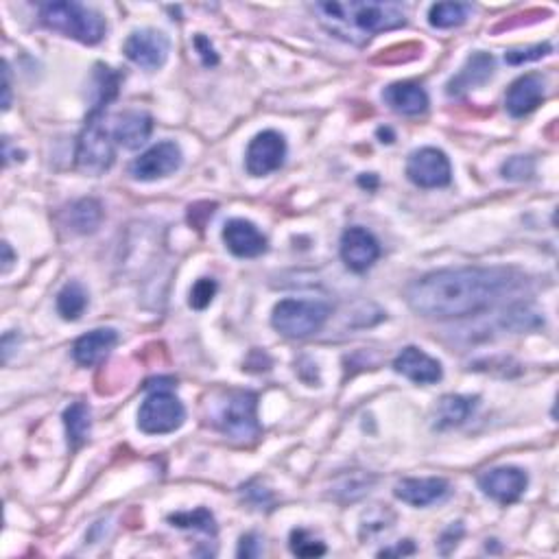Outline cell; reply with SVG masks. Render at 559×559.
Wrapping results in <instances>:
<instances>
[{
	"label": "cell",
	"instance_id": "1",
	"mask_svg": "<svg viewBox=\"0 0 559 559\" xmlns=\"http://www.w3.org/2000/svg\"><path fill=\"white\" fill-rule=\"evenodd\" d=\"M518 284V273L505 267L442 269L411 282L407 302L422 317L463 319L490 311Z\"/></svg>",
	"mask_w": 559,
	"mask_h": 559
},
{
	"label": "cell",
	"instance_id": "2",
	"mask_svg": "<svg viewBox=\"0 0 559 559\" xmlns=\"http://www.w3.org/2000/svg\"><path fill=\"white\" fill-rule=\"evenodd\" d=\"M315 11L330 33L354 44L407 25V14L398 3H317Z\"/></svg>",
	"mask_w": 559,
	"mask_h": 559
},
{
	"label": "cell",
	"instance_id": "3",
	"mask_svg": "<svg viewBox=\"0 0 559 559\" xmlns=\"http://www.w3.org/2000/svg\"><path fill=\"white\" fill-rule=\"evenodd\" d=\"M42 25L81 44H99L105 38V18L81 3H46L40 7Z\"/></svg>",
	"mask_w": 559,
	"mask_h": 559
},
{
	"label": "cell",
	"instance_id": "4",
	"mask_svg": "<svg viewBox=\"0 0 559 559\" xmlns=\"http://www.w3.org/2000/svg\"><path fill=\"white\" fill-rule=\"evenodd\" d=\"M105 107L107 103H97L92 107V112L86 118V125H83L79 134L77 153H75L77 169L81 173L94 175V177L110 171L116 158L114 136L107 132L105 118H103Z\"/></svg>",
	"mask_w": 559,
	"mask_h": 559
},
{
	"label": "cell",
	"instance_id": "5",
	"mask_svg": "<svg viewBox=\"0 0 559 559\" xmlns=\"http://www.w3.org/2000/svg\"><path fill=\"white\" fill-rule=\"evenodd\" d=\"M330 317V306L315 300H282L276 304L271 315V324L280 335L289 339H306L326 326Z\"/></svg>",
	"mask_w": 559,
	"mask_h": 559
},
{
	"label": "cell",
	"instance_id": "6",
	"mask_svg": "<svg viewBox=\"0 0 559 559\" xmlns=\"http://www.w3.org/2000/svg\"><path fill=\"white\" fill-rule=\"evenodd\" d=\"M258 398L252 391H230L217 413V426L234 442H252L260 435Z\"/></svg>",
	"mask_w": 559,
	"mask_h": 559
},
{
	"label": "cell",
	"instance_id": "7",
	"mask_svg": "<svg viewBox=\"0 0 559 559\" xmlns=\"http://www.w3.org/2000/svg\"><path fill=\"white\" fill-rule=\"evenodd\" d=\"M149 389V387H147ZM171 387L153 391L147 400L142 402L138 411V428L147 435H166L180 428L186 420V409L184 404L177 400L171 391Z\"/></svg>",
	"mask_w": 559,
	"mask_h": 559
},
{
	"label": "cell",
	"instance_id": "8",
	"mask_svg": "<svg viewBox=\"0 0 559 559\" xmlns=\"http://www.w3.org/2000/svg\"><path fill=\"white\" fill-rule=\"evenodd\" d=\"M182 162L184 156L180 145L173 140H162L129 164V175L138 182H153V180H160V177H169L175 171H180Z\"/></svg>",
	"mask_w": 559,
	"mask_h": 559
},
{
	"label": "cell",
	"instance_id": "9",
	"mask_svg": "<svg viewBox=\"0 0 559 559\" xmlns=\"http://www.w3.org/2000/svg\"><path fill=\"white\" fill-rule=\"evenodd\" d=\"M409 180L420 188H444L453 180V166L444 151L424 147L411 153L407 162Z\"/></svg>",
	"mask_w": 559,
	"mask_h": 559
},
{
	"label": "cell",
	"instance_id": "10",
	"mask_svg": "<svg viewBox=\"0 0 559 559\" xmlns=\"http://www.w3.org/2000/svg\"><path fill=\"white\" fill-rule=\"evenodd\" d=\"M287 158V140L278 132H260L249 142L245 166L247 173L254 177H265L273 171H278Z\"/></svg>",
	"mask_w": 559,
	"mask_h": 559
},
{
	"label": "cell",
	"instance_id": "11",
	"mask_svg": "<svg viewBox=\"0 0 559 559\" xmlns=\"http://www.w3.org/2000/svg\"><path fill=\"white\" fill-rule=\"evenodd\" d=\"M123 51L129 62L145 70H158L166 64L171 51V42L162 31L142 29L129 35Z\"/></svg>",
	"mask_w": 559,
	"mask_h": 559
},
{
	"label": "cell",
	"instance_id": "12",
	"mask_svg": "<svg viewBox=\"0 0 559 559\" xmlns=\"http://www.w3.org/2000/svg\"><path fill=\"white\" fill-rule=\"evenodd\" d=\"M527 485H529L527 472L511 466L487 470L479 477L481 492L501 505L516 503L518 498L525 494Z\"/></svg>",
	"mask_w": 559,
	"mask_h": 559
},
{
	"label": "cell",
	"instance_id": "13",
	"mask_svg": "<svg viewBox=\"0 0 559 559\" xmlns=\"http://www.w3.org/2000/svg\"><path fill=\"white\" fill-rule=\"evenodd\" d=\"M341 258L348 269L363 273L380 258V245L372 232L354 225L341 236Z\"/></svg>",
	"mask_w": 559,
	"mask_h": 559
},
{
	"label": "cell",
	"instance_id": "14",
	"mask_svg": "<svg viewBox=\"0 0 559 559\" xmlns=\"http://www.w3.org/2000/svg\"><path fill=\"white\" fill-rule=\"evenodd\" d=\"M223 243L236 258H258L267 252L265 234L245 219H232L225 223Z\"/></svg>",
	"mask_w": 559,
	"mask_h": 559
},
{
	"label": "cell",
	"instance_id": "15",
	"mask_svg": "<svg viewBox=\"0 0 559 559\" xmlns=\"http://www.w3.org/2000/svg\"><path fill=\"white\" fill-rule=\"evenodd\" d=\"M394 370L418 385H433L444 376L442 363L433 359V356H428L424 350L413 346L404 348L398 354V359L394 361Z\"/></svg>",
	"mask_w": 559,
	"mask_h": 559
},
{
	"label": "cell",
	"instance_id": "16",
	"mask_svg": "<svg viewBox=\"0 0 559 559\" xmlns=\"http://www.w3.org/2000/svg\"><path fill=\"white\" fill-rule=\"evenodd\" d=\"M544 101V79L540 75H525L511 83L505 94V107L514 118H522L538 110Z\"/></svg>",
	"mask_w": 559,
	"mask_h": 559
},
{
	"label": "cell",
	"instance_id": "17",
	"mask_svg": "<svg viewBox=\"0 0 559 559\" xmlns=\"http://www.w3.org/2000/svg\"><path fill=\"white\" fill-rule=\"evenodd\" d=\"M450 492V485L444 479H404L396 485V498L411 507H428L439 503Z\"/></svg>",
	"mask_w": 559,
	"mask_h": 559
},
{
	"label": "cell",
	"instance_id": "18",
	"mask_svg": "<svg viewBox=\"0 0 559 559\" xmlns=\"http://www.w3.org/2000/svg\"><path fill=\"white\" fill-rule=\"evenodd\" d=\"M383 101L391 107V110L402 114V116H420L428 110V94L413 81H398L391 83L383 90Z\"/></svg>",
	"mask_w": 559,
	"mask_h": 559
},
{
	"label": "cell",
	"instance_id": "19",
	"mask_svg": "<svg viewBox=\"0 0 559 559\" xmlns=\"http://www.w3.org/2000/svg\"><path fill=\"white\" fill-rule=\"evenodd\" d=\"M153 132V118L147 112L127 110L116 116L114 123V140L125 149H140L149 140Z\"/></svg>",
	"mask_w": 559,
	"mask_h": 559
},
{
	"label": "cell",
	"instance_id": "20",
	"mask_svg": "<svg viewBox=\"0 0 559 559\" xmlns=\"http://www.w3.org/2000/svg\"><path fill=\"white\" fill-rule=\"evenodd\" d=\"M116 343H118L116 330L112 328L92 330L88 335H83L75 341L73 356L81 367L99 365L101 361H105V356L114 350Z\"/></svg>",
	"mask_w": 559,
	"mask_h": 559
},
{
	"label": "cell",
	"instance_id": "21",
	"mask_svg": "<svg viewBox=\"0 0 559 559\" xmlns=\"http://www.w3.org/2000/svg\"><path fill=\"white\" fill-rule=\"evenodd\" d=\"M494 57L490 53H474L466 66L461 68V73L457 77L450 79L448 83V94L450 97H457V94H463V92H468L472 88H477V86H483V83H487L492 79L494 75Z\"/></svg>",
	"mask_w": 559,
	"mask_h": 559
},
{
	"label": "cell",
	"instance_id": "22",
	"mask_svg": "<svg viewBox=\"0 0 559 559\" xmlns=\"http://www.w3.org/2000/svg\"><path fill=\"white\" fill-rule=\"evenodd\" d=\"M64 424L68 433V444L73 450H79L88 442L92 431V411L86 402H73L64 411Z\"/></svg>",
	"mask_w": 559,
	"mask_h": 559
},
{
	"label": "cell",
	"instance_id": "23",
	"mask_svg": "<svg viewBox=\"0 0 559 559\" xmlns=\"http://www.w3.org/2000/svg\"><path fill=\"white\" fill-rule=\"evenodd\" d=\"M477 407V398L468 396H444L437 404V426L450 428L459 426L470 418V413Z\"/></svg>",
	"mask_w": 559,
	"mask_h": 559
},
{
	"label": "cell",
	"instance_id": "24",
	"mask_svg": "<svg viewBox=\"0 0 559 559\" xmlns=\"http://www.w3.org/2000/svg\"><path fill=\"white\" fill-rule=\"evenodd\" d=\"M88 306V291L81 282H68L57 293V313L66 321H77Z\"/></svg>",
	"mask_w": 559,
	"mask_h": 559
},
{
	"label": "cell",
	"instance_id": "25",
	"mask_svg": "<svg viewBox=\"0 0 559 559\" xmlns=\"http://www.w3.org/2000/svg\"><path fill=\"white\" fill-rule=\"evenodd\" d=\"M472 14V5L468 3H437L428 11V22L435 29H453L461 27Z\"/></svg>",
	"mask_w": 559,
	"mask_h": 559
},
{
	"label": "cell",
	"instance_id": "26",
	"mask_svg": "<svg viewBox=\"0 0 559 559\" xmlns=\"http://www.w3.org/2000/svg\"><path fill=\"white\" fill-rule=\"evenodd\" d=\"M103 221V206L97 199H81L70 210V223L73 228L81 234L97 232V228Z\"/></svg>",
	"mask_w": 559,
	"mask_h": 559
},
{
	"label": "cell",
	"instance_id": "27",
	"mask_svg": "<svg viewBox=\"0 0 559 559\" xmlns=\"http://www.w3.org/2000/svg\"><path fill=\"white\" fill-rule=\"evenodd\" d=\"M169 522L177 529H195L204 531L208 535H217V520L206 507H199L195 511H180V514L169 516Z\"/></svg>",
	"mask_w": 559,
	"mask_h": 559
},
{
	"label": "cell",
	"instance_id": "28",
	"mask_svg": "<svg viewBox=\"0 0 559 559\" xmlns=\"http://www.w3.org/2000/svg\"><path fill=\"white\" fill-rule=\"evenodd\" d=\"M374 483H376V477H370V474H363V472H352L350 477L341 479V483L335 490V496L346 494L343 496V501H356V498L363 496L365 492H370V487Z\"/></svg>",
	"mask_w": 559,
	"mask_h": 559
},
{
	"label": "cell",
	"instance_id": "29",
	"mask_svg": "<svg viewBox=\"0 0 559 559\" xmlns=\"http://www.w3.org/2000/svg\"><path fill=\"white\" fill-rule=\"evenodd\" d=\"M291 551L297 557H321L326 553L324 542L311 538V533L304 529H295L291 533Z\"/></svg>",
	"mask_w": 559,
	"mask_h": 559
},
{
	"label": "cell",
	"instance_id": "30",
	"mask_svg": "<svg viewBox=\"0 0 559 559\" xmlns=\"http://www.w3.org/2000/svg\"><path fill=\"white\" fill-rule=\"evenodd\" d=\"M217 282H214L212 278H201L195 282V287L193 291H190V300L188 304L195 308V311H204V308L210 306L212 302V297L217 295Z\"/></svg>",
	"mask_w": 559,
	"mask_h": 559
},
{
	"label": "cell",
	"instance_id": "31",
	"mask_svg": "<svg viewBox=\"0 0 559 559\" xmlns=\"http://www.w3.org/2000/svg\"><path fill=\"white\" fill-rule=\"evenodd\" d=\"M535 171V164L531 158H525V156H516V158H511L503 164V177L505 180H516V182H522V180H529V177L533 175Z\"/></svg>",
	"mask_w": 559,
	"mask_h": 559
},
{
	"label": "cell",
	"instance_id": "32",
	"mask_svg": "<svg viewBox=\"0 0 559 559\" xmlns=\"http://www.w3.org/2000/svg\"><path fill=\"white\" fill-rule=\"evenodd\" d=\"M553 51L551 44H538V46H531V49H520V51H509L505 53L507 64L511 66H520L525 62H533V59H540L544 55H549Z\"/></svg>",
	"mask_w": 559,
	"mask_h": 559
},
{
	"label": "cell",
	"instance_id": "33",
	"mask_svg": "<svg viewBox=\"0 0 559 559\" xmlns=\"http://www.w3.org/2000/svg\"><path fill=\"white\" fill-rule=\"evenodd\" d=\"M195 49H197V53L201 55V62H204L206 68L219 64V55L214 53L212 44H210V40L206 38V35H201V33L195 35Z\"/></svg>",
	"mask_w": 559,
	"mask_h": 559
},
{
	"label": "cell",
	"instance_id": "34",
	"mask_svg": "<svg viewBox=\"0 0 559 559\" xmlns=\"http://www.w3.org/2000/svg\"><path fill=\"white\" fill-rule=\"evenodd\" d=\"M263 553V544H260V538L256 533H247L241 538L239 544V557H258Z\"/></svg>",
	"mask_w": 559,
	"mask_h": 559
},
{
	"label": "cell",
	"instance_id": "35",
	"mask_svg": "<svg viewBox=\"0 0 559 559\" xmlns=\"http://www.w3.org/2000/svg\"><path fill=\"white\" fill-rule=\"evenodd\" d=\"M11 107V81H9V66L3 64V110Z\"/></svg>",
	"mask_w": 559,
	"mask_h": 559
},
{
	"label": "cell",
	"instance_id": "36",
	"mask_svg": "<svg viewBox=\"0 0 559 559\" xmlns=\"http://www.w3.org/2000/svg\"><path fill=\"white\" fill-rule=\"evenodd\" d=\"M415 553V546L411 544V540H404V544H398L396 549H389V551H380V557H387V555H413Z\"/></svg>",
	"mask_w": 559,
	"mask_h": 559
},
{
	"label": "cell",
	"instance_id": "37",
	"mask_svg": "<svg viewBox=\"0 0 559 559\" xmlns=\"http://www.w3.org/2000/svg\"><path fill=\"white\" fill-rule=\"evenodd\" d=\"M3 254H5V258H3V271L7 273L11 269V265H14V254H11V245L9 243H3Z\"/></svg>",
	"mask_w": 559,
	"mask_h": 559
}]
</instances>
